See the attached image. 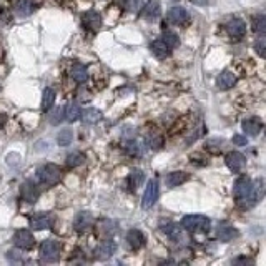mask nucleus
Masks as SVG:
<instances>
[{"instance_id":"1","label":"nucleus","mask_w":266,"mask_h":266,"mask_svg":"<svg viewBox=\"0 0 266 266\" xmlns=\"http://www.w3.org/2000/svg\"><path fill=\"white\" fill-rule=\"evenodd\" d=\"M182 226L190 233H206L211 228V222L203 215H186L182 220Z\"/></svg>"},{"instance_id":"2","label":"nucleus","mask_w":266,"mask_h":266,"mask_svg":"<svg viewBox=\"0 0 266 266\" xmlns=\"http://www.w3.org/2000/svg\"><path fill=\"white\" fill-rule=\"evenodd\" d=\"M37 178L42 185L52 186L55 183L60 182L62 178V172L57 165H52V163H45V165L38 167L37 170Z\"/></svg>"},{"instance_id":"3","label":"nucleus","mask_w":266,"mask_h":266,"mask_svg":"<svg viewBox=\"0 0 266 266\" xmlns=\"http://www.w3.org/2000/svg\"><path fill=\"white\" fill-rule=\"evenodd\" d=\"M158 196H160V185H158V180H150V182L146 183L143 200H141V208H143V210L151 208L156 203Z\"/></svg>"},{"instance_id":"4","label":"nucleus","mask_w":266,"mask_h":266,"mask_svg":"<svg viewBox=\"0 0 266 266\" xmlns=\"http://www.w3.org/2000/svg\"><path fill=\"white\" fill-rule=\"evenodd\" d=\"M60 256V245L55 240H47L40 246V259L45 263H55Z\"/></svg>"},{"instance_id":"5","label":"nucleus","mask_w":266,"mask_h":266,"mask_svg":"<svg viewBox=\"0 0 266 266\" xmlns=\"http://www.w3.org/2000/svg\"><path fill=\"white\" fill-rule=\"evenodd\" d=\"M263 196H264V182H263V178H258L256 182L253 183V186H251L250 195H248V198L241 203L240 206L251 208L254 205H258V203L263 200Z\"/></svg>"},{"instance_id":"6","label":"nucleus","mask_w":266,"mask_h":266,"mask_svg":"<svg viewBox=\"0 0 266 266\" xmlns=\"http://www.w3.org/2000/svg\"><path fill=\"white\" fill-rule=\"evenodd\" d=\"M251 186H253V182L248 177H240L235 182L233 193H235L236 200H238V205H241V203L248 198V195H250V191H251Z\"/></svg>"},{"instance_id":"7","label":"nucleus","mask_w":266,"mask_h":266,"mask_svg":"<svg viewBox=\"0 0 266 266\" xmlns=\"http://www.w3.org/2000/svg\"><path fill=\"white\" fill-rule=\"evenodd\" d=\"M163 233H167L170 238H172V241L178 243V245H186L188 243V236L185 235V228L180 225H175V223H168L167 226H163Z\"/></svg>"},{"instance_id":"8","label":"nucleus","mask_w":266,"mask_h":266,"mask_svg":"<svg viewBox=\"0 0 266 266\" xmlns=\"http://www.w3.org/2000/svg\"><path fill=\"white\" fill-rule=\"evenodd\" d=\"M225 163L233 173H240L246 167V158L245 155H241L240 151H230V153H226L225 156Z\"/></svg>"},{"instance_id":"9","label":"nucleus","mask_w":266,"mask_h":266,"mask_svg":"<svg viewBox=\"0 0 266 266\" xmlns=\"http://www.w3.org/2000/svg\"><path fill=\"white\" fill-rule=\"evenodd\" d=\"M226 32L228 35L233 38V40H238L246 33V24L245 20L241 19H231L228 24H226Z\"/></svg>"},{"instance_id":"10","label":"nucleus","mask_w":266,"mask_h":266,"mask_svg":"<svg viewBox=\"0 0 266 266\" xmlns=\"http://www.w3.org/2000/svg\"><path fill=\"white\" fill-rule=\"evenodd\" d=\"M14 245L17 248H20V250H28V248H32L35 245V238H33V235L30 231L19 230L14 236Z\"/></svg>"},{"instance_id":"11","label":"nucleus","mask_w":266,"mask_h":266,"mask_svg":"<svg viewBox=\"0 0 266 266\" xmlns=\"http://www.w3.org/2000/svg\"><path fill=\"white\" fill-rule=\"evenodd\" d=\"M215 235H217V238L220 241H233L240 236V231L235 228V226L231 225H218L217 226V231H215Z\"/></svg>"},{"instance_id":"12","label":"nucleus","mask_w":266,"mask_h":266,"mask_svg":"<svg viewBox=\"0 0 266 266\" xmlns=\"http://www.w3.org/2000/svg\"><path fill=\"white\" fill-rule=\"evenodd\" d=\"M168 20L172 22L173 25H183L188 22L190 19V14H188V10L183 9V7H180V5H177V7H172L168 10Z\"/></svg>"},{"instance_id":"13","label":"nucleus","mask_w":266,"mask_h":266,"mask_svg":"<svg viewBox=\"0 0 266 266\" xmlns=\"http://www.w3.org/2000/svg\"><path fill=\"white\" fill-rule=\"evenodd\" d=\"M20 193H22V198L27 201V203H37V200L40 198V191H38L37 185L32 183V182H24L20 186Z\"/></svg>"},{"instance_id":"14","label":"nucleus","mask_w":266,"mask_h":266,"mask_svg":"<svg viewBox=\"0 0 266 266\" xmlns=\"http://www.w3.org/2000/svg\"><path fill=\"white\" fill-rule=\"evenodd\" d=\"M115 250H117L115 243H113L112 240H103L97 246V250H95V258L101 259V261H105V259H110L113 256Z\"/></svg>"},{"instance_id":"15","label":"nucleus","mask_w":266,"mask_h":266,"mask_svg":"<svg viewBox=\"0 0 266 266\" xmlns=\"http://www.w3.org/2000/svg\"><path fill=\"white\" fill-rule=\"evenodd\" d=\"M93 222H95V218H93L92 213L90 211H80V213H77L75 220H73V226H75L77 231H85L93 225Z\"/></svg>"},{"instance_id":"16","label":"nucleus","mask_w":266,"mask_h":266,"mask_svg":"<svg viewBox=\"0 0 266 266\" xmlns=\"http://www.w3.org/2000/svg\"><path fill=\"white\" fill-rule=\"evenodd\" d=\"M162 14V5L158 0H150V2H146V5L143 9H141V17L146 20H155L158 19Z\"/></svg>"},{"instance_id":"17","label":"nucleus","mask_w":266,"mask_h":266,"mask_svg":"<svg viewBox=\"0 0 266 266\" xmlns=\"http://www.w3.org/2000/svg\"><path fill=\"white\" fill-rule=\"evenodd\" d=\"M241 127H243V132H245L246 135H250V137H256V135H259V132L263 130V122L256 117L246 118V120L241 123Z\"/></svg>"},{"instance_id":"18","label":"nucleus","mask_w":266,"mask_h":266,"mask_svg":"<svg viewBox=\"0 0 266 266\" xmlns=\"http://www.w3.org/2000/svg\"><path fill=\"white\" fill-rule=\"evenodd\" d=\"M52 225H54V218L47 213L35 215V217L30 220V226L33 230H48Z\"/></svg>"},{"instance_id":"19","label":"nucleus","mask_w":266,"mask_h":266,"mask_svg":"<svg viewBox=\"0 0 266 266\" xmlns=\"http://www.w3.org/2000/svg\"><path fill=\"white\" fill-rule=\"evenodd\" d=\"M82 24L90 28V30H97V28L101 27V17L98 12H95V10H88V12H85V15L82 17Z\"/></svg>"},{"instance_id":"20","label":"nucleus","mask_w":266,"mask_h":266,"mask_svg":"<svg viewBox=\"0 0 266 266\" xmlns=\"http://www.w3.org/2000/svg\"><path fill=\"white\" fill-rule=\"evenodd\" d=\"M217 85H218L220 90H230V88H233L235 85H236V77H235V73H231V72H228V70L222 72V73L218 75V78H217Z\"/></svg>"},{"instance_id":"21","label":"nucleus","mask_w":266,"mask_h":266,"mask_svg":"<svg viewBox=\"0 0 266 266\" xmlns=\"http://www.w3.org/2000/svg\"><path fill=\"white\" fill-rule=\"evenodd\" d=\"M127 241L132 250H140L145 245V236L140 230H130L127 235Z\"/></svg>"},{"instance_id":"22","label":"nucleus","mask_w":266,"mask_h":266,"mask_svg":"<svg viewBox=\"0 0 266 266\" xmlns=\"http://www.w3.org/2000/svg\"><path fill=\"white\" fill-rule=\"evenodd\" d=\"M188 178H190V175L185 173V172H172V173L167 175L165 182H167L168 186H172V188H175V186L183 185Z\"/></svg>"},{"instance_id":"23","label":"nucleus","mask_w":266,"mask_h":266,"mask_svg":"<svg viewBox=\"0 0 266 266\" xmlns=\"http://www.w3.org/2000/svg\"><path fill=\"white\" fill-rule=\"evenodd\" d=\"M80 112H82V109H80V105L78 103H69V105H65L64 107V120H67V122H77L78 118H80Z\"/></svg>"},{"instance_id":"24","label":"nucleus","mask_w":266,"mask_h":266,"mask_svg":"<svg viewBox=\"0 0 266 266\" xmlns=\"http://www.w3.org/2000/svg\"><path fill=\"white\" fill-rule=\"evenodd\" d=\"M33 10H35V5H33L32 0H19V2L15 4V14L20 17L32 15Z\"/></svg>"},{"instance_id":"25","label":"nucleus","mask_w":266,"mask_h":266,"mask_svg":"<svg viewBox=\"0 0 266 266\" xmlns=\"http://www.w3.org/2000/svg\"><path fill=\"white\" fill-rule=\"evenodd\" d=\"M80 117H82V122L87 123V125H92V123H98L101 120V112L97 109H87L80 112Z\"/></svg>"},{"instance_id":"26","label":"nucleus","mask_w":266,"mask_h":266,"mask_svg":"<svg viewBox=\"0 0 266 266\" xmlns=\"http://www.w3.org/2000/svg\"><path fill=\"white\" fill-rule=\"evenodd\" d=\"M70 77H72L77 83H85V82H87V78H88V70H87V67H83V65H80V64L73 65L72 70H70Z\"/></svg>"},{"instance_id":"27","label":"nucleus","mask_w":266,"mask_h":266,"mask_svg":"<svg viewBox=\"0 0 266 266\" xmlns=\"http://www.w3.org/2000/svg\"><path fill=\"white\" fill-rule=\"evenodd\" d=\"M128 183L133 190L140 188V186L145 183V173L141 172L140 168H133L128 175Z\"/></svg>"},{"instance_id":"28","label":"nucleus","mask_w":266,"mask_h":266,"mask_svg":"<svg viewBox=\"0 0 266 266\" xmlns=\"http://www.w3.org/2000/svg\"><path fill=\"white\" fill-rule=\"evenodd\" d=\"M150 48H151V54H153L156 59H165V57L168 55V52H170L168 45L163 42L162 38H158V40H155L153 43H151Z\"/></svg>"},{"instance_id":"29","label":"nucleus","mask_w":266,"mask_h":266,"mask_svg":"<svg viewBox=\"0 0 266 266\" xmlns=\"http://www.w3.org/2000/svg\"><path fill=\"white\" fill-rule=\"evenodd\" d=\"M55 90L54 88H45L43 90V95H42V110L43 112H48L50 109H54V103H55Z\"/></svg>"},{"instance_id":"30","label":"nucleus","mask_w":266,"mask_h":266,"mask_svg":"<svg viewBox=\"0 0 266 266\" xmlns=\"http://www.w3.org/2000/svg\"><path fill=\"white\" fill-rule=\"evenodd\" d=\"M162 40L168 45V48H177L178 45H180V37L175 32H172V30H165V32H163Z\"/></svg>"},{"instance_id":"31","label":"nucleus","mask_w":266,"mask_h":266,"mask_svg":"<svg viewBox=\"0 0 266 266\" xmlns=\"http://www.w3.org/2000/svg\"><path fill=\"white\" fill-rule=\"evenodd\" d=\"M253 30L259 33V35H264L266 32V17L264 14H259L253 19Z\"/></svg>"},{"instance_id":"32","label":"nucleus","mask_w":266,"mask_h":266,"mask_svg":"<svg viewBox=\"0 0 266 266\" xmlns=\"http://www.w3.org/2000/svg\"><path fill=\"white\" fill-rule=\"evenodd\" d=\"M73 140V133L72 130H62V132L57 135V143H59V146H69L72 143Z\"/></svg>"},{"instance_id":"33","label":"nucleus","mask_w":266,"mask_h":266,"mask_svg":"<svg viewBox=\"0 0 266 266\" xmlns=\"http://www.w3.org/2000/svg\"><path fill=\"white\" fill-rule=\"evenodd\" d=\"M85 162V155L83 153H78V151H75V153H70L69 156H67V167L69 168H75L78 165H82V163Z\"/></svg>"},{"instance_id":"34","label":"nucleus","mask_w":266,"mask_h":266,"mask_svg":"<svg viewBox=\"0 0 266 266\" xmlns=\"http://www.w3.org/2000/svg\"><path fill=\"white\" fill-rule=\"evenodd\" d=\"M146 141H148V145H150L151 150H160L163 146V138L158 133H155V132L150 133L148 137H146Z\"/></svg>"},{"instance_id":"35","label":"nucleus","mask_w":266,"mask_h":266,"mask_svg":"<svg viewBox=\"0 0 266 266\" xmlns=\"http://www.w3.org/2000/svg\"><path fill=\"white\" fill-rule=\"evenodd\" d=\"M254 50L259 57H266V37L264 35H259L254 42Z\"/></svg>"},{"instance_id":"36","label":"nucleus","mask_w":266,"mask_h":266,"mask_svg":"<svg viewBox=\"0 0 266 266\" xmlns=\"http://www.w3.org/2000/svg\"><path fill=\"white\" fill-rule=\"evenodd\" d=\"M62 120H64V107H57L52 115H50V123L52 125H59Z\"/></svg>"},{"instance_id":"37","label":"nucleus","mask_w":266,"mask_h":266,"mask_svg":"<svg viewBox=\"0 0 266 266\" xmlns=\"http://www.w3.org/2000/svg\"><path fill=\"white\" fill-rule=\"evenodd\" d=\"M128 12H138L141 7V0H125Z\"/></svg>"},{"instance_id":"38","label":"nucleus","mask_w":266,"mask_h":266,"mask_svg":"<svg viewBox=\"0 0 266 266\" xmlns=\"http://www.w3.org/2000/svg\"><path fill=\"white\" fill-rule=\"evenodd\" d=\"M127 150L130 155H140V145L135 143V141H130V143L127 145Z\"/></svg>"},{"instance_id":"39","label":"nucleus","mask_w":266,"mask_h":266,"mask_svg":"<svg viewBox=\"0 0 266 266\" xmlns=\"http://www.w3.org/2000/svg\"><path fill=\"white\" fill-rule=\"evenodd\" d=\"M233 143L236 146H245L248 143V140H246V137H243V135H235V137H233Z\"/></svg>"},{"instance_id":"40","label":"nucleus","mask_w":266,"mask_h":266,"mask_svg":"<svg viewBox=\"0 0 266 266\" xmlns=\"http://www.w3.org/2000/svg\"><path fill=\"white\" fill-rule=\"evenodd\" d=\"M251 261L250 259H246V258H236L233 259V264H250Z\"/></svg>"},{"instance_id":"41","label":"nucleus","mask_w":266,"mask_h":266,"mask_svg":"<svg viewBox=\"0 0 266 266\" xmlns=\"http://www.w3.org/2000/svg\"><path fill=\"white\" fill-rule=\"evenodd\" d=\"M208 2H210V0H193V4H200V5H205Z\"/></svg>"},{"instance_id":"42","label":"nucleus","mask_w":266,"mask_h":266,"mask_svg":"<svg viewBox=\"0 0 266 266\" xmlns=\"http://www.w3.org/2000/svg\"><path fill=\"white\" fill-rule=\"evenodd\" d=\"M4 123H5V115H4V113H0V127H2Z\"/></svg>"}]
</instances>
